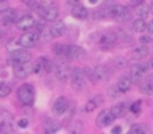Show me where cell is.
Here are the masks:
<instances>
[{"mask_svg": "<svg viewBox=\"0 0 153 134\" xmlns=\"http://www.w3.org/2000/svg\"><path fill=\"white\" fill-rule=\"evenodd\" d=\"M18 98L24 106H32L35 101V89L32 84L24 83L18 89Z\"/></svg>", "mask_w": 153, "mask_h": 134, "instance_id": "1", "label": "cell"}, {"mask_svg": "<svg viewBox=\"0 0 153 134\" xmlns=\"http://www.w3.org/2000/svg\"><path fill=\"white\" fill-rule=\"evenodd\" d=\"M106 13L109 18H113L120 21H126L130 19V12L128 7L121 4H111V7H106Z\"/></svg>", "mask_w": 153, "mask_h": 134, "instance_id": "2", "label": "cell"}, {"mask_svg": "<svg viewBox=\"0 0 153 134\" xmlns=\"http://www.w3.org/2000/svg\"><path fill=\"white\" fill-rule=\"evenodd\" d=\"M31 59V53L27 50H13L12 53H10L8 55V63L16 66V64L24 63V62H28Z\"/></svg>", "mask_w": 153, "mask_h": 134, "instance_id": "3", "label": "cell"}, {"mask_svg": "<svg viewBox=\"0 0 153 134\" xmlns=\"http://www.w3.org/2000/svg\"><path fill=\"white\" fill-rule=\"evenodd\" d=\"M117 40H118V35L116 32H111V31L103 32L100 36V47L103 51H109L117 43Z\"/></svg>", "mask_w": 153, "mask_h": 134, "instance_id": "4", "label": "cell"}, {"mask_svg": "<svg viewBox=\"0 0 153 134\" xmlns=\"http://www.w3.org/2000/svg\"><path fill=\"white\" fill-rule=\"evenodd\" d=\"M70 78H71V86L75 90H82L85 87V71L79 67L71 68V74H70Z\"/></svg>", "mask_w": 153, "mask_h": 134, "instance_id": "5", "label": "cell"}, {"mask_svg": "<svg viewBox=\"0 0 153 134\" xmlns=\"http://www.w3.org/2000/svg\"><path fill=\"white\" fill-rule=\"evenodd\" d=\"M53 71L55 73V76L61 82H66L69 79L70 74H71V67L69 66V63L66 62H59V63L54 64Z\"/></svg>", "mask_w": 153, "mask_h": 134, "instance_id": "6", "label": "cell"}, {"mask_svg": "<svg viewBox=\"0 0 153 134\" xmlns=\"http://www.w3.org/2000/svg\"><path fill=\"white\" fill-rule=\"evenodd\" d=\"M39 40V36H38L36 32H32V31H27L19 38V44L24 48H31L34 47L35 44L38 43Z\"/></svg>", "mask_w": 153, "mask_h": 134, "instance_id": "7", "label": "cell"}, {"mask_svg": "<svg viewBox=\"0 0 153 134\" xmlns=\"http://www.w3.org/2000/svg\"><path fill=\"white\" fill-rule=\"evenodd\" d=\"M31 73H32V63L30 61L13 66V75L18 79H26L27 76L31 75Z\"/></svg>", "mask_w": 153, "mask_h": 134, "instance_id": "8", "label": "cell"}, {"mask_svg": "<svg viewBox=\"0 0 153 134\" xmlns=\"http://www.w3.org/2000/svg\"><path fill=\"white\" fill-rule=\"evenodd\" d=\"M36 26V20H35V18L32 15H30V13H26V15H23L22 18H19L18 20H16V27H18V30H20V31H28V30H31L32 27Z\"/></svg>", "mask_w": 153, "mask_h": 134, "instance_id": "9", "label": "cell"}, {"mask_svg": "<svg viewBox=\"0 0 153 134\" xmlns=\"http://www.w3.org/2000/svg\"><path fill=\"white\" fill-rule=\"evenodd\" d=\"M38 13H39L45 20L54 21L58 18V8H56L55 5H51V7H42V5H40L39 10H38Z\"/></svg>", "mask_w": 153, "mask_h": 134, "instance_id": "10", "label": "cell"}, {"mask_svg": "<svg viewBox=\"0 0 153 134\" xmlns=\"http://www.w3.org/2000/svg\"><path fill=\"white\" fill-rule=\"evenodd\" d=\"M69 109V101L65 97H58L53 103V113L55 115H62Z\"/></svg>", "mask_w": 153, "mask_h": 134, "instance_id": "11", "label": "cell"}, {"mask_svg": "<svg viewBox=\"0 0 153 134\" xmlns=\"http://www.w3.org/2000/svg\"><path fill=\"white\" fill-rule=\"evenodd\" d=\"M146 68H148L146 64L145 66H143V64H134V66H132V68H130V76H129L132 83H140L143 81L144 73H145Z\"/></svg>", "mask_w": 153, "mask_h": 134, "instance_id": "12", "label": "cell"}, {"mask_svg": "<svg viewBox=\"0 0 153 134\" xmlns=\"http://www.w3.org/2000/svg\"><path fill=\"white\" fill-rule=\"evenodd\" d=\"M85 56V50L79 46H66V59L76 61Z\"/></svg>", "mask_w": 153, "mask_h": 134, "instance_id": "13", "label": "cell"}, {"mask_svg": "<svg viewBox=\"0 0 153 134\" xmlns=\"http://www.w3.org/2000/svg\"><path fill=\"white\" fill-rule=\"evenodd\" d=\"M114 121L113 114L110 113V110H102L97 117V125L100 127H106Z\"/></svg>", "mask_w": 153, "mask_h": 134, "instance_id": "14", "label": "cell"}, {"mask_svg": "<svg viewBox=\"0 0 153 134\" xmlns=\"http://www.w3.org/2000/svg\"><path fill=\"white\" fill-rule=\"evenodd\" d=\"M48 30H50V34H51L53 38H59L66 32V26H65L63 21L58 20V21H55Z\"/></svg>", "mask_w": 153, "mask_h": 134, "instance_id": "15", "label": "cell"}, {"mask_svg": "<svg viewBox=\"0 0 153 134\" xmlns=\"http://www.w3.org/2000/svg\"><path fill=\"white\" fill-rule=\"evenodd\" d=\"M94 74H95V79L98 81H105V79H108L109 76V68L105 66V64H98V66H95L94 68Z\"/></svg>", "mask_w": 153, "mask_h": 134, "instance_id": "16", "label": "cell"}, {"mask_svg": "<svg viewBox=\"0 0 153 134\" xmlns=\"http://www.w3.org/2000/svg\"><path fill=\"white\" fill-rule=\"evenodd\" d=\"M18 11L15 10H11V8H8L7 11H4L3 12V21H4V24H12V23H16V20H18Z\"/></svg>", "mask_w": 153, "mask_h": 134, "instance_id": "17", "label": "cell"}, {"mask_svg": "<svg viewBox=\"0 0 153 134\" xmlns=\"http://www.w3.org/2000/svg\"><path fill=\"white\" fill-rule=\"evenodd\" d=\"M128 111V105L126 103H117L113 107L110 109V113L113 114L114 118H120V117H124Z\"/></svg>", "mask_w": 153, "mask_h": 134, "instance_id": "18", "label": "cell"}, {"mask_svg": "<svg viewBox=\"0 0 153 134\" xmlns=\"http://www.w3.org/2000/svg\"><path fill=\"white\" fill-rule=\"evenodd\" d=\"M148 55H149V48L145 44L140 46V47H136L132 53V56L134 59H137V61H141V59L146 58Z\"/></svg>", "mask_w": 153, "mask_h": 134, "instance_id": "19", "label": "cell"}, {"mask_svg": "<svg viewBox=\"0 0 153 134\" xmlns=\"http://www.w3.org/2000/svg\"><path fill=\"white\" fill-rule=\"evenodd\" d=\"M140 91L145 95H153V81L151 78L140 82Z\"/></svg>", "mask_w": 153, "mask_h": 134, "instance_id": "20", "label": "cell"}, {"mask_svg": "<svg viewBox=\"0 0 153 134\" xmlns=\"http://www.w3.org/2000/svg\"><path fill=\"white\" fill-rule=\"evenodd\" d=\"M71 15L74 16V18H76V19H86L87 16H89V11H87L85 7H82V5L76 4V5L73 7Z\"/></svg>", "mask_w": 153, "mask_h": 134, "instance_id": "21", "label": "cell"}, {"mask_svg": "<svg viewBox=\"0 0 153 134\" xmlns=\"http://www.w3.org/2000/svg\"><path fill=\"white\" fill-rule=\"evenodd\" d=\"M130 86H132V81H130L129 76H121L117 82V87L120 89L121 93H126L130 89Z\"/></svg>", "mask_w": 153, "mask_h": 134, "instance_id": "22", "label": "cell"}, {"mask_svg": "<svg viewBox=\"0 0 153 134\" xmlns=\"http://www.w3.org/2000/svg\"><path fill=\"white\" fill-rule=\"evenodd\" d=\"M134 12H136V15H137L140 19H145V18H148L151 10H149V7L145 4V3H141V4H138L137 7H136Z\"/></svg>", "mask_w": 153, "mask_h": 134, "instance_id": "23", "label": "cell"}, {"mask_svg": "<svg viewBox=\"0 0 153 134\" xmlns=\"http://www.w3.org/2000/svg\"><path fill=\"white\" fill-rule=\"evenodd\" d=\"M53 50H54V54H55L56 56H59V58H66V46L65 44L56 43V44H54Z\"/></svg>", "mask_w": 153, "mask_h": 134, "instance_id": "24", "label": "cell"}, {"mask_svg": "<svg viewBox=\"0 0 153 134\" xmlns=\"http://www.w3.org/2000/svg\"><path fill=\"white\" fill-rule=\"evenodd\" d=\"M133 30L136 32H144L146 30V23L145 19H137V20L133 21Z\"/></svg>", "mask_w": 153, "mask_h": 134, "instance_id": "25", "label": "cell"}, {"mask_svg": "<svg viewBox=\"0 0 153 134\" xmlns=\"http://www.w3.org/2000/svg\"><path fill=\"white\" fill-rule=\"evenodd\" d=\"M58 129H59V124L56 121H51V119H48V121L46 122V132L47 133H54Z\"/></svg>", "mask_w": 153, "mask_h": 134, "instance_id": "26", "label": "cell"}, {"mask_svg": "<svg viewBox=\"0 0 153 134\" xmlns=\"http://www.w3.org/2000/svg\"><path fill=\"white\" fill-rule=\"evenodd\" d=\"M11 93V86L5 82H0V98H4L7 95H10Z\"/></svg>", "mask_w": 153, "mask_h": 134, "instance_id": "27", "label": "cell"}, {"mask_svg": "<svg viewBox=\"0 0 153 134\" xmlns=\"http://www.w3.org/2000/svg\"><path fill=\"white\" fill-rule=\"evenodd\" d=\"M113 64L116 68H124L128 66V62L125 58H122V56H116V58L113 59Z\"/></svg>", "mask_w": 153, "mask_h": 134, "instance_id": "28", "label": "cell"}, {"mask_svg": "<svg viewBox=\"0 0 153 134\" xmlns=\"http://www.w3.org/2000/svg\"><path fill=\"white\" fill-rule=\"evenodd\" d=\"M145 132H146V129L144 127V125H133L129 129L130 134H144Z\"/></svg>", "mask_w": 153, "mask_h": 134, "instance_id": "29", "label": "cell"}, {"mask_svg": "<svg viewBox=\"0 0 153 134\" xmlns=\"http://www.w3.org/2000/svg\"><path fill=\"white\" fill-rule=\"evenodd\" d=\"M108 93H109V97L113 98V99H116V98H118L120 95H121V91H120V89H118L117 86H111V87H109Z\"/></svg>", "mask_w": 153, "mask_h": 134, "instance_id": "30", "label": "cell"}, {"mask_svg": "<svg viewBox=\"0 0 153 134\" xmlns=\"http://www.w3.org/2000/svg\"><path fill=\"white\" fill-rule=\"evenodd\" d=\"M85 76H87V78L90 79L91 82H97V79H95V74H94V70L93 68H90V67H87V68H85Z\"/></svg>", "mask_w": 153, "mask_h": 134, "instance_id": "31", "label": "cell"}, {"mask_svg": "<svg viewBox=\"0 0 153 134\" xmlns=\"http://www.w3.org/2000/svg\"><path fill=\"white\" fill-rule=\"evenodd\" d=\"M95 109H97V103L94 102V101H89V102L86 103V106H85V110L87 111V113H90V111H94Z\"/></svg>", "mask_w": 153, "mask_h": 134, "instance_id": "32", "label": "cell"}, {"mask_svg": "<svg viewBox=\"0 0 153 134\" xmlns=\"http://www.w3.org/2000/svg\"><path fill=\"white\" fill-rule=\"evenodd\" d=\"M24 1L27 3V5H30V8H32L34 11H36L38 12V10H39V7H40L39 3H36L35 0H24Z\"/></svg>", "mask_w": 153, "mask_h": 134, "instance_id": "33", "label": "cell"}, {"mask_svg": "<svg viewBox=\"0 0 153 134\" xmlns=\"http://www.w3.org/2000/svg\"><path fill=\"white\" fill-rule=\"evenodd\" d=\"M138 40H140L141 44H149V43H152V38L149 35H141Z\"/></svg>", "mask_w": 153, "mask_h": 134, "instance_id": "34", "label": "cell"}, {"mask_svg": "<svg viewBox=\"0 0 153 134\" xmlns=\"http://www.w3.org/2000/svg\"><path fill=\"white\" fill-rule=\"evenodd\" d=\"M10 8V3L8 0H0V13H3L4 11H7Z\"/></svg>", "mask_w": 153, "mask_h": 134, "instance_id": "35", "label": "cell"}, {"mask_svg": "<svg viewBox=\"0 0 153 134\" xmlns=\"http://www.w3.org/2000/svg\"><path fill=\"white\" fill-rule=\"evenodd\" d=\"M130 110H132L134 114H138V113H140V110H141V102H140V101H137L136 103H133L132 107H130Z\"/></svg>", "mask_w": 153, "mask_h": 134, "instance_id": "36", "label": "cell"}, {"mask_svg": "<svg viewBox=\"0 0 153 134\" xmlns=\"http://www.w3.org/2000/svg\"><path fill=\"white\" fill-rule=\"evenodd\" d=\"M118 35L122 38V39H125V43H129V42H130V39H132V38H130V35H128L125 31H120V32H118Z\"/></svg>", "mask_w": 153, "mask_h": 134, "instance_id": "37", "label": "cell"}, {"mask_svg": "<svg viewBox=\"0 0 153 134\" xmlns=\"http://www.w3.org/2000/svg\"><path fill=\"white\" fill-rule=\"evenodd\" d=\"M39 4L42 5V7H51V5H55V3H54L53 0H42Z\"/></svg>", "mask_w": 153, "mask_h": 134, "instance_id": "38", "label": "cell"}, {"mask_svg": "<svg viewBox=\"0 0 153 134\" xmlns=\"http://www.w3.org/2000/svg\"><path fill=\"white\" fill-rule=\"evenodd\" d=\"M93 101H94V102L97 103V106H98V105H101V103H103V97L102 95H97V97L93 98Z\"/></svg>", "mask_w": 153, "mask_h": 134, "instance_id": "39", "label": "cell"}, {"mask_svg": "<svg viewBox=\"0 0 153 134\" xmlns=\"http://www.w3.org/2000/svg\"><path fill=\"white\" fill-rule=\"evenodd\" d=\"M141 3H144V0H129V4L132 5V7H137Z\"/></svg>", "mask_w": 153, "mask_h": 134, "instance_id": "40", "label": "cell"}, {"mask_svg": "<svg viewBox=\"0 0 153 134\" xmlns=\"http://www.w3.org/2000/svg\"><path fill=\"white\" fill-rule=\"evenodd\" d=\"M18 124H19V126H20V127H27V126H28V121H27V119H24V118L20 119Z\"/></svg>", "mask_w": 153, "mask_h": 134, "instance_id": "41", "label": "cell"}, {"mask_svg": "<svg viewBox=\"0 0 153 134\" xmlns=\"http://www.w3.org/2000/svg\"><path fill=\"white\" fill-rule=\"evenodd\" d=\"M146 30H148L149 34H153V20H151L148 24H146Z\"/></svg>", "mask_w": 153, "mask_h": 134, "instance_id": "42", "label": "cell"}, {"mask_svg": "<svg viewBox=\"0 0 153 134\" xmlns=\"http://www.w3.org/2000/svg\"><path fill=\"white\" fill-rule=\"evenodd\" d=\"M121 132H122L121 126H116V127H113V129H111V133H114V134H117V133H121Z\"/></svg>", "mask_w": 153, "mask_h": 134, "instance_id": "43", "label": "cell"}, {"mask_svg": "<svg viewBox=\"0 0 153 134\" xmlns=\"http://www.w3.org/2000/svg\"><path fill=\"white\" fill-rule=\"evenodd\" d=\"M146 67H148V68H153V59H151V61L146 63Z\"/></svg>", "mask_w": 153, "mask_h": 134, "instance_id": "44", "label": "cell"}, {"mask_svg": "<svg viewBox=\"0 0 153 134\" xmlns=\"http://www.w3.org/2000/svg\"><path fill=\"white\" fill-rule=\"evenodd\" d=\"M69 3L70 4H73V5H76L79 3V0H69Z\"/></svg>", "mask_w": 153, "mask_h": 134, "instance_id": "45", "label": "cell"}, {"mask_svg": "<svg viewBox=\"0 0 153 134\" xmlns=\"http://www.w3.org/2000/svg\"><path fill=\"white\" fill-rule=\"evenodd\" d=\"M4 35H5V31H4V30H1V28H0V39H1V38L4 36Z\"/></svg>", "mask_w": 153, "mask_h": 134, "instance_id": "46", "label": "cell"}, {"mask_svg": "<svg viewBox=\"0 0 153 134\" xmlns=\"http://www.w3.org/2000/svg\"><path fill=\"white\" fill-rule=\"evenodd\" d=\"M149 10H151V12L153 13V1H152V4H151V7H149Z\"/></svg>", "mask_w": 153, "mask_h": 134, "instance_id": "47", "label": "cell"}, {"mask_svg": "<svg viewBox=\"0 0 153 134\" xmlns=\"http://www.w3.org/2000/svg\"><path fill=\"white\" fill-rule=\"evenodd\" d=\"M89 1H90V3H91V4H95V3H97V1H98V0H89Z\"/></svg>", "mask_w": 153, "mask_h": 134, "instance_id": "48", "label": "cell"}]
</instances>
